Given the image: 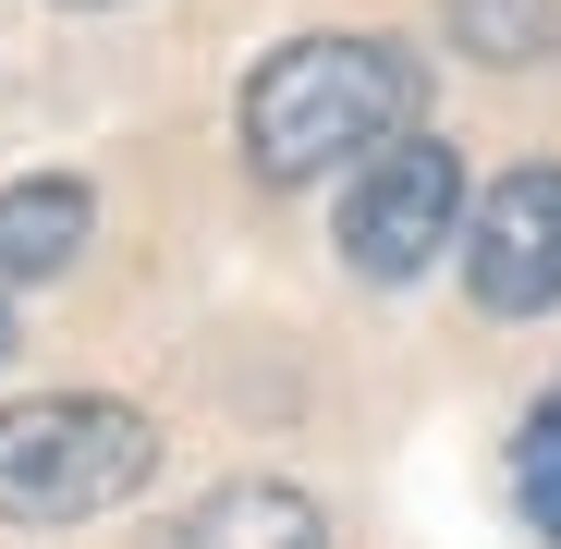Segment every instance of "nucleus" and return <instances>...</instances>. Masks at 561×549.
<instances>
[{
  "instance_id": "nucleus-1",
  "label": "nucleus",
  "mask_w": 561,
  "mask_h": 549,
  "mask_svg": "<svg viewBox=\"0 0 561 549\" xmlns=\"http://www.w3.org/2000/svg\"><path fill=\"white\" fill-rule=\"evenodd\" d=\"M415 99H427L415 49H391V37H294L244 85V159H256V183H318V171H342L366 147L415 135Z\"/></svg>"
},
{
  "instance_id": "nucleus-2",
  "label": "nucleus",
  "mask_w": 561,
  "mask_h": 549,
  "mask_svg": "<svg viewBox=\"0 0 561 549\" xmlns=\"http://www.w3.org/2000/svg\"><path fill=\"white\" fill-rule=\"evenodd\" d=\"M159 465V427L111 391H49V403H0V525H85L135 501Z\"/></svg>"
},
{
  "instance_id": "nucleus-3",
  "label": "nucleus",
  "mask_w": 561,
  "mask_h": 549,
  "mask_svg": "<svg viewBox=\"0 0 561 549\" xmlns=\"http://www.w3.org/2000/svg\"><path fill=\"white\" fill-rule=\"evenodd\" d=\"M451 220H463V159L439 135L366 147L354 183H342V256H354V282H415V268L451 244Z\"/></svg>"
},
{
  "instance_id": "nucleus-4",
  "label": "nucleus",
  "mask_w": 561,
  "mask_h": 549,
  "mask_svg": "<svg viewBox=\"0 0 561 549\" xmlns=\"http://www.w3.org/2000/svg\"><path fill=\"white\" fill-rule=\"evenodd\" d=\"M463 282H477L489 318H537L561 306V171H501L477 220H463Z\"/></svg>"
},
{
  "instance_id": "nucleus-5",
  "label": "nucleus",
  "mask_w": 561,
  "mask_h": 549,
  "mask_svg": "<svg viewBox=\"0 0 561 549\" xmlns=\"http://www.w3.org/2000/svg\"><path fill=\"white\" fill-rule=\"evenodd\" d=\"M99 232V196H85L73 171H37V183H0V294L25 282H61Z\"/></svg>"
},
{
  "instance_id": "nucleus-6",
  "label": "nucleus",
  "mask_w": 561,
  "mask_h": 549,
  "mask_svg": "<svg viewBox=\"0 0 561 549\" xmlns=\"http://www.w3.org/2000/svg\"><path fill=\"white\" fill-rule=\"evenodd\" d=\"M183 549H330V513L280 477H232L183 513Z\"/></svg>"
},
{
  "instance_id": "nucleus-7",
  "label": "nucleus",
  "mask_w": 561,
  "mask_h": 549,
  "mask_svg": "<svg viewBox=\"0 0 561 549\" xmlns=\"http://www.w3.org/2000/svg\"><path fill=\"white\" fill-rule=\"evenodd\" d=\"M451 37L477 61H537L561 49V0H451Z\"/></svg>"
},
{
  "instance_id": "nucleus-8",
  "label": "nucleus",
  "mask_w": 561,
  "mask_h": 549,
  "mask_svg": "<svg viewBox=\"0 0 561 549\" xmlns=\"http://www.w3.org/2000/svg\"><path fill=\"white\" fill-rule=\"evenodd\" d=\"M513 501H525V525L561 549V391L525 415V439H513Z\"/></svg>"
},
{
  "instance_id": "nucleus-9",
  "label": "nucleus",
  "mask_w": 561,
  "mask_h": 549,
  "mask_svg": "<svg viewBox=\"0 0 561 549\" xmlns=\"http://www.w3.org/2000/svg\"><path fill=\"white\" fill-rule=\"evenodd\" d=\"M61 13H111V0H61Z\"/></svg>"
},
{
  "instance_id": "nucleus-10",
  "label": "nucleus",
  "mask_w": 561,
  "mask_h": 549,
  "mask_svg": "<svg viewBox=\"0 0 561 549\" xmlns=\"http://www.w3.org/2000/svg\"><path fill=\"white\" fill-rule=\"evenodd\" d=\"M0 354H13V318H0Z\"/></svg>"
}]
</instances>
